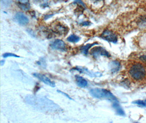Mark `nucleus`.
Returning <instances> with one entry per match:
<instances>
[{"instance_id":"nucleus-1","label":"nucleus","mask_w":146,"mask_h":123,"mask_svg":"<svg viewBox=\"0 0 146 123\" xmlns=\"http://www.w3.org/2000/svg\"><path fill=\"white\" fill-rule=\"evenodd\" d=\"M128 73L133 80L137 82H142L146 79V67L141 62L133 63L130 66Z\"/></svg>"},{"instance_id":"nucleus-2","label":"nucleus","mask_w":146,"mask_h":123,"mask_svg":"<svg viewBox=\"0 0 146 123\" xmlns=\"http://www.w3.org/2000/svg\"><path fill=\"white\" fill-rule=\"evenodd\" d=\"M90 95L94 97L97 98H105L112 102H117L118 100L110 91L104 89L95 88L90 90Z\"/></svg>"},{"instance_id":"nucleus-3","label":"nucleus","mask_w":146,"mask_h":123,"mask_svg":"<svg viewBox=\"0 0 146 123\" xmlns=\"http://www.w3.org/2000/svg\"><path fill=\"white\" fill-rule=\"evenodd\" d=\"M101 38L105 41L113 43H116L118 41V37L116 34L112 31L106 30L101 35Z\"/></svg>"},{"instance_id":"nucleus-4","label":"nucleus","mask_w":146,"mask_h":123,"mask_svg":"<svg viewBox=\"0 0 146 123\" xmlns=\"http://www.w3.org/2000/svg\"><path fill=\"white\" fill-rule=\"evenodd\" d=\"M91 54L94 58H98L100 56H104L107 58L111 57L110 54L102 47H98L94 48L91 50Z\"/></svg>"},{"instance_id":"nucleus-5","label":"nucleus","mask_w":146,"mask_h":123,"mask_svg":"<svg viewBox=\"0 0 146 123\" xmlns=\"http://www.w3.org/2000/svg\"><path fill=\"white\" fill-rule=\"evenodd\" d=\"M52 49L55 50H58L62 52H65L67 51L66 45L65 43L61 39H56L50 45Z\"/></svg>"},{"instance_id":"nucleus-6","label":"nucleus","mask_w":146,"mask_h":123,"mask_svg":"<svg viewBox=\"0 0 146 123\" xmlns=\"http://www.w3.org/2000/svg\"><path fill=\"white\" fill-rule=\"evenodd\" d=\"M14 20L15 22H17L21 25H26L29 23V21L27 16L21 12L17 13L14 17Z\"/></svg>"},{"instance_id":"nucleus-7","label":"nucleus","mask_w":146,"mask_h":123,"mask_svg":"<svg viewBox=\"0 0 146 123\" xmlns=\"http://www.w3.org/2000/svg\"><path fill=\"white\" fill-rule=\"evenodd\" d=\"M33 76L35 77L38 78L40 81L43 82L44 83L51 86V87H55V84L54 82H52L49 78L47 77L46 76L40 74V73H33Z\"/></svg>"},{"instance_id":"nucleus-8","label":"nucleus","mask_w":146,"mask_h":123,"mask_svg":"<svg viewBox=\"0 0 146 123\" xmlns=\"http://www.w3.org/2000/svg\"><path fill=\"white\" fill-rule=\"evenodd\" d=\"M53 31L54 33L59 36L67 34L68 32V29L66 27L61 25L60 24H57L54 26Z\"/></svg>"},{"instance_id":"nucleus-9","label":"nucleus","mask_w":146,"mask_h":123,"mask_svg":"<svg viewBox=\"0 0 146 123\" xmlns=\"http://www.w3.org/2000/svg\"><path fill=\"white\" fill-rule=\"evenodd\" d=\"M72 70H74L75 71H77L80 72L81 73H85L87 75H89L90 77H100L101 75L99 73H94L93 72L90 71H89L88 69L85 68H83V67H77L76 68H74Z\"/></svg>"},{"instance_id":"nucleus-10","label":"nucleus","mask_w":146,"mask_h":123,"mask_svg":"<svg viewBox=\"0 0 146 123\" xmlns=\"http://www.w3.org/2000/svg\"><path fill=\"white\" fill-rule=\"evenodd\" d=\"M18 6L23 11H27L30 9L29 0H17Z\"/></svg>"},{"instance_id":"nucleus-11","label":"nucleus","mask_w":146,"mask_h":123,"mask_svg":"<svg viewBox=\"0 0 146 123\" xmlns=\"http://www.w3.org/2000/svg\"><path fill=\"white\" fill-rule=\"evenodd\" d=\"M75 78L76 83L80 87L86 88L88 86V82L83 77L80 76L79 75H76L75 76Z\"/></svg>"},{"instance_id":"nucleus-12","label":"nucleus","mask_w":146,"mask_h":123,"mask_svg":"<svg viewBox=\"0 0 146 123\" xmlns=\"http://www.w3.org/2000/svg\"><path fill=\"white\" fill-rule=\"evenodd\" d=\"M111 71L112 73H115L118 71L120 68V64L118 61L115 60L110 63Z\"/></svg>"},{"instance_id":"nucleus-13","label":"nucleus","mask_w":146,"mask_h":123,"mask_svg":"<svg viewBox=\"0 0 146 123\" xmlns=\"http://www.w3.org/2000/svg\"><path fill=\"white\" fill-rule=\"evenodd\" d=\"M113 107L116 110L117 113L120 115V116H124L125 112L120 106L119 104L118 103V101L114 102L113 104Z\"/></svg>"},{"instance_id":"nucleus-14","label":"nucleus","mask_w":146,"mask_h":123,"mask_svg":"<svg viewBox=\"0 0 146 123\" xmlns=\"http://www.w3.org/2000/svg\"><path fill=\"white\" fill-rule=\"evenodd\" d=\"M98 45L97 43H94L93 44H87L86 45L83 46L82 47L80 48V52H82L83 54L87 55L88 54V51L89 49L92 47L94 45Z\"/></svg>"},{"instance_id":"nucleus-15","label":"nucleus","mask_w":146,"mask_h":123,"mask_svg":"<svg viewBox=\"0 0 146 123\" xmlns=\"http://www.w3.org/2000/svg\"><path fill=\"white\" fill-rule=\"evenodd\" d=\"M67 40L68 42H72V43H77L78 41H80V37L75 35H71V36H70L67 39Z\"/></svg>"},{"instance_id":"nucleus-16","label":"nucleus","mask_w":146,"mask_h":123,"mask_svg":"<svg viewBox=\"0 0 146 123\" xmlns=\"http://www.w3.org/2000/svg\"><path fill=\"white\" fill-rule=\"evenodd\" d=\"M133 103L136 104L140 107H146V99L145 100H136L133 101Z\"/></svg>"},{"instance_id":"nucleus-17","label":"nucleus","mask_w":146,"mask_h":123,"mask_svg":"<svg viewBox=\"0 0 146 123\" xmlns=\"http://www.w3.org/2000/svg\"><path fill=\"white\" fill-rule=\"evenodd\" d=\"M3 57L4 58H6L8 57H15V58H19V56H18L14 54L13 53H5L3 55Z\"/></svg>"},{"instance_id":"nucleus-18","label":"nucleus","mask_w":146,"mask_h":123,"mask_svg":"<svg viewBox=\"0 0 146 123\" xmlns=\"http://www.w3.org/2000/svg\"><path fill=\"white\" fill-rule=\"evenodd\" d=\"M1 4L4 7H8L12 3V0H1Z\"/></svg>"},{"instance_id":"nucleus-19","label":"nucleus","mask_w":146,"mask_h":123,"mask_svg":"<svg viewBox=\"0 0 146 123\" xmlns=\"http://www.w3.org/2000/svg\"><path fill=\"white\" fill-rule=\"evenodd\" d=\"M74 3H77V4L79 5H80V6L84 7V8H85V7H86L85 6L84 3L82 1V0H74Z\"/></svg>"},{"instance_id":"nucleus-20","label":"nucleus","mask_w":146,"mask_h":123,"mask_svg":"<svg viewBox=\"0 0 146 123\" xmlns=\"http://www.w3.org/2000/svg\"><path fill=\"white\" fill-rule=\"evenodd\" d=\"M139 60L143 62L144 64H146V54L145 55H142L141 56H140L139 57Z\"/></svg>"},{"instance_id":"nucleus-21","label":"nucleus","mask_w":146,"mask_h":123,"mask_svg":"<svg viewBox=\"0 0 146 123\" xmlns=\"http://www.w3.org/2000/svg\"><path fill=\"white\" fill-rule=\"evenodd\" d=\"M58 92H60L61 94H63V95H64L66 97H67L68 99H70V100H72V98H71V97H70L68 95H67V94L66 93H65L64 92H63V91H61L60 90H58Z\"/></svg>"},{"instance_id":"nucleus-22","label":"nucleus","mask_w":146,"mask_h":123,"mask_svg":"<svg viewBox=\"0 0 146 123\" xmlns=\"http://www.w3.org/2000/svg\"><path fill=\"white\" fill-rule=\"evenodd\" d=\"M90 24V23L89 22H88V21H84V22H83V23H82L81 24V25H83V26H88Z\"/></svg>"},{"instance_id":"nucleus-23","label":"nucleus","mask_w":146,"mask_h":123,"mask_svg":"<svg viewBox=\"0 0 146 123\" xmlns=\"http://www.w3.org/2000/svg\"><path fill=\"white\" fill-rule=\"evenodd\" d=\"M37 64H38V65H40V66H43V67H44V61H40V60L39 62H37Z\"/></svg>"},{"instance_id":"nucleus-24","label":"nucleus","mask_w":146,"mask_h":123,"mask_svg":"<svg viewBox=\"0 0 146 123\" xmlns=\"http://www.w3.org/2000/svg\"><path fill=\"white\" fill-rule=\"evenodd\" d=\"M5 60H1V66H3V64H5Z\"/></svg>"},{"instance_id":"nucleus-25","label":"nucleus","mask_w":146,"mask_h":123,"mask_svg":"<svg viewBox=\"0 0 146 123\" xmlns=\"http://www.w3.org/2000/svg\"><path fill=\"white\" fill-rule=\"evenodd\" d=\"M94 1H99V0H94Z\"/></svg>"}]
</instances>
